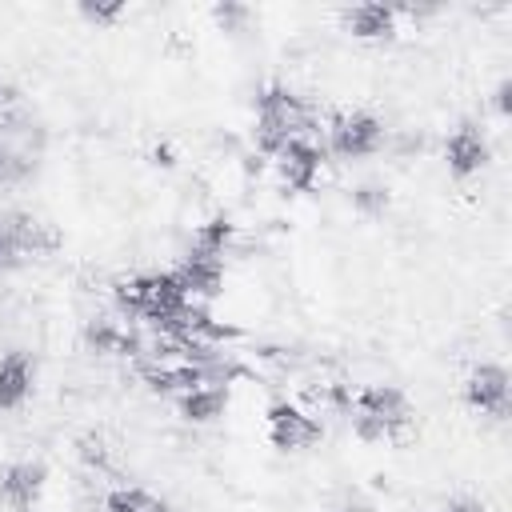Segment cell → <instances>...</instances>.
Returning <instances> with one entry per match:
<instances>
[{
  "label": "cell",
  "instance_id": "cell-3",
  "mask_svg": "<svg viewBox=\"0 0 512 512\" xmlns=\"http://www.w3.org/2000/svg\"><path fill=\"white\" fill-rule=\"evenodd\" d=\"M412 404L396 384H368L352 396V428L360 440H392L408 428Z\"/></svg>",
  "mask_w": 512,
  "mask_h": 512
},
{
  "label": "cell",
  "instance_id": "cell-14",
  "mask_svg": "<svg viewBox=\"0 0 512 512\" xmlns=\"http://www.w3.org/2000/svg\"><path fill=\"white\" fill-rule=\"evenodd\" d=\"M344 28L356 36V40H388L396 32V8L388 4H356L344 12Z\"/></svg>",
  "mask_w": 512,
  "mask_h": 512
},
{
  "label": "cell",
  "instance_id": "cell-9",
  "mask_svg": "<svg viewBox=\"0 0 512 512\" xmlns=\"http://www.w3.org/2000/svg\"><path fill=\"white\" fill-rule=\"evenodd\" d=\"M320 164H324V148H316L308 136H296L288 140L280 152H276V168H280V180L296 192H308L320 176Z\"/></svg>",
  "mask_w": 512,
  "mask_h": 512
},
{
  "label": "cell",
  "instance_id": "cell-20",
  "mask_svg": "<svg viewBox=\"0 0 512 512\" xmlns=\"http://www.w3.org/2000/svg\"><path fill=\"white\" fill-rule=\"evenodd\" d=\"M212 16H216L224 28H240V24L248 20V8H240V4H216Z\"/></svg>",
  "mask_w": 512,
  "mask_h": 512
},
{
  "label": "cell",
  "instance_id": "cell-21",
  "mask_svg": "<svg viewBox=\"0 0 512 512\" xmlns=\"http://www.w3.org/2000/svg\"><path fill=\"white\" fill-rule=\"evenodd\" d=\"M356 204H360V208H384V204H388V188H380V184H364V188L356 192Z\"/></svg>",
  "mask_w": 512,
  "mask_h": 512
},
{
  "label": "cell",
  "instance_id": "cell-13",
  "mask_svg": "<svg viewBox=\"0 0 512 512\" xmlns=\"http://www.w3.org/2000/svg\"><path fill=\"white\" fill-rule=\"evenodd\" d=\"M32 168H36V152H32L28 136L16 132V124H4L0 128V184L4 188L20 184L32 176Z\"/></svg>",
  "mask_w": 512,
  "mask_h": 512
},
{
  "label": "cell",
  "instance_id": "cell-8",
  "mask_svg": "<svg viewBox=\"0 0 512 512\" xmlns=\"http://www.w3.org/2000/svg\"><path fill=\"white\" fill-rule=\"evenodd\" d=\"M44 464H32V460H12V464H0V504L8 512H36L40 496H44Z\"/></svg>",
  "mask_w": 512,
  "mask_h": 512
},
{
  "label": "cell",
  "instance_id": "cell-11",
  "mask_svg": "<svg viewBox=\"0 0 512 512\" xmlns=\"http://www.w3.org/2000/svg\"><path fill=\"white\" fill-rule=\"evenodd\" d=\"M180 288L188 292V300H212L224 284V260L220 256H204V252H192L180 260V268H172Z\"/></svg>",
  "mask_w": 512,
  "mask_h": 512
},
{
  "label": "cell",
  "instance_id": "cell-15",
  "mask_svg": "<svg viewBox=\"0 0 512 512\" xmlns=\"http://www.w3.org/2000/svg\"><path fill=\"white\" fill-rule=\"evenodd\" d=\"M176 404H180V416H184V420H192V424H212V420L224 412L228 392H224L220 384H196L192 392L176 396Z\"/></svg>",
  "mask_w": 512,
  "mask_h": 512
},
{
  "label": "cell",
  "instance_id": "cell-7",
  "mask_svg": "<svg viewBox=\"0 0 512 512\" xmlns=\"http://www.w3.org/2000/svg\"><path fill=\"white\" fill-rule=\"evenodd\" d=\"M464 404L480 416L508 420V372L500 364H476L464 380Z\"/></svg>",
  "mask_w": 512,
  "mask_h": 512
},
{
  "label": "cell",
  "instance_id": "cell-18",
  "mask_svg": "<svg viewBox=\"0 0 512 512\" xmlns=\"http://www.w3.org/2000/svg\"><path fill=\"white\" fill-rule=\"evenodd\" d=\"M104 512H168V504L144 488H112L104 496Z\"/></svg>",
  "mask_w": 512,
  "mask_h": 512
},
{
  "label": "cell",
  "instance_id": "cell-16",
  "mask_svg": "<svg viewBox=\"0 0 512 512\" xmlns=\"http://www.w3.org/2000/svg\"><path fill=\"white\" fill-rule=\"evenodd\" d=\"M84 340H88L96 352H116V356H132V352H140V344H136L120 324H112V320H96V324H88V328H84Z\"/></svg>",
  "mask_w": 512,
  "mask_h": 512
},
{
  "label": "cell",
  "instance_id": "cell-5",
  "mask_svg": "<svg viewBox=\"0 0 512 512\" xmlns=\"http://www.w3.org/2000/svg\"><path fill=\"white\" fill-rule=\"evenodd\" d=\"M320 436H324V424L312 412H304L300 404H292V400H272L268 404V440H272V448L300 452V448L320 444Z\"/></svg>",
  "mask_w": 512,
  "mask_h": 512
},
{
  "label": "cell",
  "instance_id": "cell-1",
  "mask_svg": "<svg viewBox=\"0 0 512 512\" xmlns=\"http://www.w3.org/2000/svg\"><path fill=\"white\" fill-rule=\"evenodd\" d=\"M116 304L136 316V320H148L156 324L164 336L172 332V324L180 320V312L192 304L188 292L180 288L176 272H136L128 280L116 284Z\"/></svg>",
  "mask_w": 512,
  "mask_h": 512
},
{
  "label": "cell",
  "instance_id": "cell-10",
  "mask_svg": "<svg viewBox=\"0 0 512 512\" xmlns=\"http://www.w3.org/2000/svg\"><path fill=\"white\" fill-rule=\"evenodd\" d=\"M488 156H492V148H488V136H484L476 124H460V128L448 136V144H444V160H448V172H452V176H460V180H468V176L484 172Z\"/></svg>",
  "mask_w": 512,
  "mask_h": 512
},
{
  "label": "cell",
  "instance_id": "cell-4",
  "mask_svg": "<svg viewBox=\"0 0 512 512\" xmlns=\"http://www.w3.org/2000/svg\"><path fill=\"white\" fill-rule=\"evenodd\" d=\"M52 248H56V236L32 212H20V208L0 212V272H12L24 260L44 256Z\"/></svg>",
  "mask_w": 512,
  "mask_h": 512
},
{
  "label": "cell",
  "instance_id": "cell-12",
  "mask_svg": "<svg viewBox=\"0 0 512 512\" xmlns=\"http://www.w3.org/2000/svg\"><path fill=\"white\" fill-rule=\"evenodd\" d=\"M32 380H36V364L28 352H8L0 360V412H12L28 400L32 392Z\"/></svg>",
  "mask_w": 512,
  "mask_h": 512
},
{
  "label": "cell",
  "instance_id": "cell-19",
  "mask_svg": "<svg viewBox=\"0 0 512 512\" xmlns=\"http://www.w3.org/2000/svg\"><path fill=\"white\" fill-rule=\"evenodd\" d=\"M128 8L116 0V4H80V16L88 20V24H116L120 16H124Z\"/></svg>",
  "mask_w": 512,
  "mask_h": 512
},
{
  "label": "cell",
  "instance_id": "cell-22",
  "mask_svg": "<svg viewBox=\"0 0 512 512\" xmlns=\"http://www.w3.org/2000/svg\"><path fill=\"white\" fill-rule=\"evenodd\" d=\"M440 512H484V504L472 500V496H460V500H448Z\"/></svg>",
  "mask_w": 512,
  "mask_h": 512
},
{
  "label": "cell",
  "instance_id": "cell-23",
  "mask_svg": "<svg viewBox=\"0 0 512 512\" xmlns=\"http://www.w3.org/2000/svg\"><path fill=\"white\" fill-rule=\"evenodd\" d=\"M496 108H500V112H508V80H500V84H496Z\"/></svg>",
  "mask_w": 512,
  "mask_h": 512
},
{
  "label": "cell",
  "instance_id": "cell-17",
  "mask_svg": "<svg viewBox=\"0 0 512 512\" xmlns=\"http://www.w3.org/2000/svg\"><path fill=\"white\" fill-rule=\"evenodd\" d=\"M232 232H236V224H232L228 216H212V220H204V224L196 228L192 252H204V256H220V260H224V252H228V244H232Z\"/></svg>",
  "mask_w": 512,
  "mask_h": 512
},
{
  "label": "cell",
  "instance_id": "cell-6",
  "mask_svg": "<svg viewBox=\"0 0 512 512\" xmlns=\"http://www.w3.org/2000/svg\"><path fill=\"white\" fill-rule=\"evenodd\" d=\"M384 144V124L372 116V112H348V116H336L332 128H328V148L344 160H360V156H372L376 148Z\"/></svg>",
  "mask_w": 512,
  "mask_h": 512
},
{
  "label": "cell",
  "instance_id": "cell-2",
  "mask_svg": "<svg viewBox=\"0 0 512 512\" xmlns=\"http://www.w3.org/2000/svg\"><path fill=\"white\" fill-rule=\"evenodd\" d=\"M312 132V112L308 104L284 88V84H268L260 96H256V144L264 152H280L288 140L296 136H308Z\"/></svg>",
  "mask_w": 512,
  "mask_h": 512
}]
</instances>
